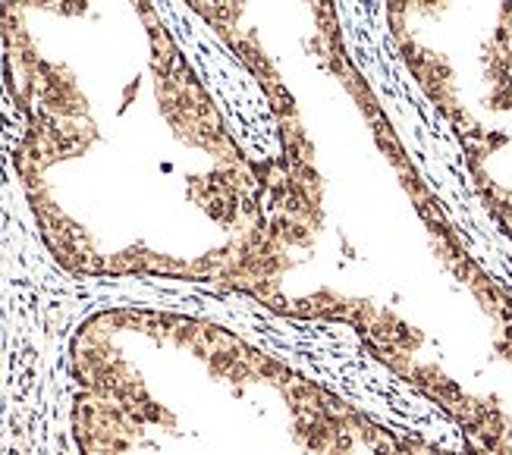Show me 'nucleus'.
Returning a JSON list of instances; mask_svg holds the SVG:
<instances>
[{
	"instance_id": "nucleus-1",
	"label": "nucleus",
	"mask_w": 512,
	"mask_h": 455,
	"mask_svg": "<svg viewBox=\"0 0 512 455\" xmlns=\"http://www.w3.org/2000/svg\"><path fill=\"white\" fill-rule=\"evenodd\" d=\"M0 79L16 182L57 264L252 292L267 157L242 145L158 0H0Z\"/></svg>"
},
{
	"instance_id": "nucleus-2",
	"label": "nucleus",
	"mask_w": 512,
	"mask_h": 455,
	"mask_svg": "<svg viewBox=\"0 0 512 455\" xmlns=\"http://www.w3.org/2000/svg\"><path fill=\"white\" fill-rule=\"evenodd\" d=\"M421 98L453 132L478 198L512 239V0Z\"/></svg>"
}]
</instances>
